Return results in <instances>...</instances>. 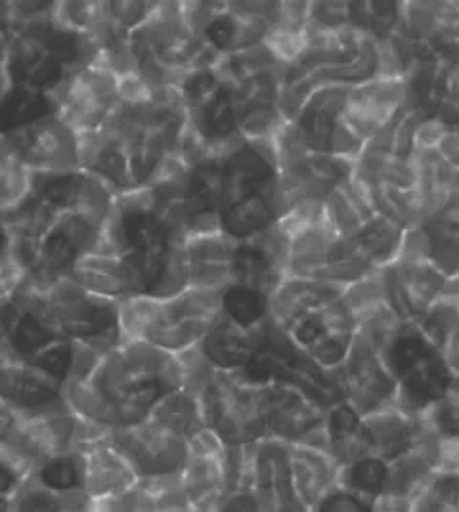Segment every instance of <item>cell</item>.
Wrapping results in <instances>:
<instances>
[{
  "label": "cell",
  "instance_id": "obj_1",
  "mask_svg": "<svg viewBox=\"0 0 459 512\" xmlns=\"http://www.w3.org/2000/svg\"><path fill=\"white\" fill-rule=\"evenodd\" d=\"M184 386L178 354L142 341H123L111 348L79 383L64 386L71 411L100 427H134L150 417L153 404Z\"/></svg>",
  "mask_w": 459,
  "mask_h": 512
},
{
  "label": "cell",
  "instance_id": "obj_2",
  "mask_svg": "<svg viewBox=\"0 0 459 512\" xmlns=\"http://www.w3.org/2000/svg\"><path fill=\"white\" fill-rule=\"evenodd\" d=\"M129 155L134 188L150 186L180 146L188 117L178 88L155 90L144 102H119L104 125Z\"/></svg>",
  "mask_w": 459,
  "mask_h": 512
},
{
  "label": "cell",
  "instance_id": "obj_3",
  "mask_svg": "<svg viewBox=\"0 0 459 512\" xmlns=\"http://www.w3.org/2000/svg\"><path fill=\"white\" fill-rule=\"evenodd\" d=\"M136 75L152 90L178 88L182 79L201 67L219 62L197 39L186 14V2H155L152 14L131 35Z\"/></svg>",
  "mask_w": 459,
  "mask_h": 512
},
{
  "label": "cell",
  "instance_id": "obj_4",
  "mask_svg": "<svg viewBox=\"0 0 459 512\" xmlns=\"http://www.w3.org/2000/svg\"><path fill=\"white\" fill-rule=\"evenodd\" d=\"M123 341H142L171 354L197 346L219 320L220 293L186 289L171 299L127 297L117 302Z\"/></svg>",
  "mask_w": 459,
  "mask_h": 512
},
{
  "label": "cell",
  "instance_id": "obj_5",
  "mask_svg": "<svg viewBox=\"0 0 459 512\" xmlns=\"http://www.w3.org/2000/svg\"><path fill=\"white\" fill-rule=\"evenodd\" d=\"M98 52L87 35L62 29L46 18L12 31L6 69L12 85L33 86L52 96L75 71L94 64Z\"/></svg>",
  "mask_w": 459,
  "mask_h": 512
},
{
  "label": "cell",
  "instance_id": "obj_6",
  "mask_svg": "<svg viewBox=\"0 0 459 512\" xmlns=\"http://www.w3.org/2000/svg\"><path fill=\"white\" fill-rule=\"evenodd\" d=\"M31 279L43 295L46 316L56 333L106 354L123 342L117 302L96 297L69 276Z\"/></svg>",
  "mask_w": 459,
  "mask_h": 512
},
{
  "label": "cell",
  "instance_id": "obj_7",
  "mask_svg": "<svg viewBox=\"0 0 459 512\" xmlns=\"http://www.w3.org/2000/svg\"><path fill=\"white\" fill-rule=\"evenodd\" d=\"M196 396L203 425L226 446L253 444L266 436L261 384L247 383L238 373L213 369Z\"/></svg>",
  "mask_w": 459,
  "mask_h": 512
},
{
  "label": "cell",
  "instance_id": "obj_8",
  "mask_svg": "<svg viewBox=\"0 0 459 512\" xmlns=\"http://www.w3.org/2000/svg\"><path fill=\"white\" fill-rule=\"evenodd\" d=\"M182 241L161 211L152 188H138L115 195L94 253L129 255Z\"/></svg>",
  "mask_w": 459,
  "mask_h": 512
},
{
  "label": "cell",
  "instance_id": "obj_9",
  "mask_svg": "<svg viewBox=\"0 0 459 512\" xmlns=\"http://www.w3.org/2000/svg\"><path fill=\"white\" fill-rule=\"evenodd\" d=\"M264 438L328 451L326 411L289 383L261 384Z\"/></svg>",
  "mask_w": 459,
  "mask_h": 512
},
{
  "label": "cell",
  "instance_id": "obj_10",
  "mask_svg": "<svg viewBox=\"0 0 459 512\" xmlns=\"http://www.w3.org/2000/svg\"><path fill=\"white\" fill-rule=\"evenodd\" d=\"M56 115L77 134L100 130L117 109L119 77L98 64L75 71L54 94Z\"/></svg>",
  "mask_w": 459,
  "mask_h": 512
},
{
  "label": "cell",
  "instance_id": "obj_11",
  "mask_svg": "<svg viewBox=\"0 0 459 512\" xmlns=\"http://www.w3.org/2000/svg\"><path fill=\"white\" fill-rule=\"evenodd\" d=\"M108 442L123 453L138 478L180 474L188 459V438L146 419L134 427L113 428Z\"/></svg>",
  "mask_w": 459,
  "mask_h": 512
},
{
  "label": "cell",
  "instance_id": "obj_12",
  "mask_svg": "<svg viewBox=\"0 0 459 512\" xmlns=\"http://www.w3.org/2000/svg\"><path fill=\"white\" fill-rule=\"evenodd\" d=\"M354 169V161L329 153H303L278 163L274 197L280 216L303 201H324Z\"/></svg>",
  "mask_w": 459,
  "mask_h": 512
},
{
  "label": "cell",
  "instance_id": "obj_13",
  "mask_svg": "<svg viewBox=\"0 0 459 512\" xmlns=\"http://www.w3.org/2000/svg\"><path fill=\"white\" fill-rule=\"evenodd\" d=\"M285 333L316 365L337 369L349 354L356 327L341 300L337 299L310 310L291 323Z\"/></svg>",
  "mask_w": 459,
  "mask_h": 512
},
{
  "label": "cell",
  "instance_id": "obj_14",
  "mask_svg": "<svg viewBox=\"0 0 459 512\" xmlns=\"http://www.w3.org/2000/svg\"><path fill=\"white\" fill-rule=\"evenodd\" d=\"M383 270L391 306L408 323H416L442 297L458 293V278L444 276L433 264L419 258L398 256Z\"/></svg>",
  "mask_w": 459,
  "mask_h": 512
},
{
  "label": "cell",
  "instance_id": "obj_15",
  "mask_svg": "<svg viewBox=\"0 0 459 512\" xmlns=\"http://www.w3.org/2000/svg\"><path fill=\"white\" fill-rule=\"evenodd\" d=\"M188 459L180 470V484L192 511H219L228 493L226 444L211 428L188 438Z\"/></svg>",
  "mask_w": 459,
  "mask_h": 512
},
{
  "label": "cell",
  "instance_id": "obj_16",
  "mask_svg": "<svg viewBox=\"0 0 459 512\" xmlns=\"http://www.w3.org/2000/svg\"><path fill=\"white\" fill-rule=\"evenodd\" d=\"M408 106L425 119L458 128V58H421L406 71Z\"/></svg>",
  "mask_w": 459,
  "mask_h": 512
},
{
  "label": "cell",
  "instance_id": "obj_17",
  "mask_svg": "<svg viewBox=\"0 0 459 512\" xmlns=\"http://www.w3.org/2000/svg\"><path fill=\"white\" fill-rule=\"evenodd\" d=\"M406 106V81L377 77L364 85L350 86L345 106L339 115V125L358 144L366 146Z\"/></svg>",
  "mask_w": 459,
  "mask_h": 512
},
{
  "label": "cell",
  "instance_id": "obj_18",
  "mask_svg": "<svg viewBox=\"0 0 459 512\" xmlns=\"http://www.w3.org/2000/svg\"><path fill=\"white\" fill-rule=\"evenodd\" d=\"M345 402L360 415L393 402L396 381L379 352L362 333H354L349 354L339 367Z\"/></svg>",
  "mask_w": 459,
  "mask_h": 512
},
{
  "label": "cell",
  "instance_id": "obj_19",
  "mask_svg": "<svg viewBox=\"0 0 459 512\" xmlns=\"http://www.w3.org/2000/svg\"><path fill=\"white\" fill-rule=\"evenodd\" d=\"M10 136L25 167L31 172L81 171L79 134L58 117L50 115Z\"/></svg>",
  "mask_w": 459,
  "mask_h": 512
},
{
  "label": "cell",
  "instance_id": "obj_20",
  "mask_svg": "<svg viewBox=\"0 0 459 512\" xmlns=\"http://www.w3.org/2000/svg\"><path fill=\"white\" fill-rule=\"evenodd\" d=\"M219 163L222 172V209L270 186L278 174L272 136L241 140L236 146L220 153Z\"/></svg>",
  "mask_w": 459,
  "mask_h": 512
},
{
  "label": "cell",
  "instance_id": "obj_21",
  "mask_svg": "<svg viewBox=\"0 0 459 512\" xmlns=\"http://www.w3.org/2000/svg\"><path fill=\"white\" fill-rule=\"evenodd\" d=\"M238 241L220 230L190 235L182 243L188 289L222 293L236 278Z\"/></svg>",
  "mask_w": 459,
  "mask_h": 512
},
{
  "label": "cell",
  "instance_id": "obj_22",
  "mask_svg": "<svg viewBox=\"0 0 459 512\" xmlns=\"http://www.w3.org/2000/svg\"><path fill=\"white\" fill-rule=\"evenodd\" d=\"M0 398L22 415L66 409L64 384L25 360H0Z\"/></svg>",
  "mask_w": 459,
  "mask_h": 512
},
{
  "label": "cell",
  "instance_id": "obj_23",
  "mask_svg": "<svg viewBox=\"0 0 459 512\" xmlns=\"http://www.w3.org/2000/svg\"><path fill=\"white\" fill-rule=\"evenodd\" d=\"M287 235L278 224H272L247 241H238L236 278L241 285L270 295L287 278Z\"/></svg>",
  "mask_w": 459,
  "mask_h": 512
},
{
  "label": "cell",
  "instance_id": "obj_24",
  "mask_svg": "<svg viewBox=\"0 0 459 512\" xmlns=\"http://www.w3.org/2000/svg\"><path fill=\"white\" fill-rule=\"evenodd\" d=\"M398 256L425 260L444 276L458 278L459 203L406 230Z\"/></svg>",
  "mask_w": 459,
  "mask_h": 512
},
{
  "label": "cell",
  "instance_id": "obj_25",
  "mask_svg": "<svg viewBox=\"0 0 459 512\" xmlns=\"http://www.w3.org/2000/svg\"><path fill=\"white\" fill-rule=\"evenodd\" d=\"M253 491L261 511L303 512L293 491L287 442L263 438L253 444Z\"/></svg>",
  "mask_w": 459,
  "mask_h": 512
},
{
  "label": "cell",
  "instance_id": "obj_26",
  "mask_svg": "<svg viewBox=\"0 0 459 512\" xmlns=\"http://www.w3.org/2000/svg\"><path fill=\"white\" fill-rule=\"evenodd\" d=\"M182 243L159 245L123 255L131 266L138 295L171 299L188 289Z\"/></svg>",
  "mask_w": 459,
  "mask_h": 512
},
{
  "label": "cell",
  "instance_id": "obj_27",
  "mask_svg": "<svg viewBox=\"0 0 459 512\" xmlns=\"http://www.w3.org/2000/svg\"><path fill=\"white\" fill-rule=\"evenodd\" d=\"M412 161L416 167L417 195L423 220L459 203V161L448 159L438 150V144L416 148Z\"/></svg>",
  "mask_w": 459,
  "mask_h": 512
},
{
  "label": "cell",
  "instance_id": "obj_28",
  "mask_svg": "<svg viewBox=\"0 0 459 512\" xmlns=\"http://www.w3.org/2000/svg\"><path fill=\"white\" fill-rule=\"evenodd\" d=\"M291 482L303 512L316 511L318 503L337 486L341 465L326 449L289 444Z\"/></svg>",
  "mask_w": 459,
  "mask_h": 512
},
{
  "label": "cell",
  "instance_id": "obj_29",
  "mask_svg": "<svg viewBox=\"0 0 459 512\" xmlns=\"http://www.w3.org/2000/svg\"><path fill=\"white\" fill-rule=\"evenodd\" d=\"M79 163L81 171L90 172L115 193L136 190L129 155L108 128L79 134Z\"/></svg>",
  "mask_w": 459,
  "mask_h": 512
},
{
  "label": "cell",
  "instance_id": "obj_30",
  "mask_svg": "<svg viewBox=\"0 0 459 512\" xmlns=\"http://www.w3.org/2000/svg\"><path fill=\"white\" fill-rule=\"evenodd\" d=\"M67 276L102 299L119 302L127 297H138L131 266L123 255L88 253L73 264Z\"/></svg>",
  "mask_w": 459,
  "mask_h": 512
},
{
  "label": "cell",
  "instance_id": "obj_31",
  "mask_svg": "<svg viewBox=\"0 0 459 512\" xmlns=\"http://www.w3.org/2000/svg\"><path fill=\"white\" fill-rule=\"evenodd\" d=\"M362 425L370 442V453L389 463L414 446L419 417L389 402L362 415Z\"/></svg>",
  "mask_w": 459,
  "mask_h": 512
},
{
  "label": "cell",
  "instance_id": "obj_32",
  "mask_svg": "<svg viewBox=\"0 0 459 512\" xmlns=\"http://www.w3.org/2000/svg\"><path fill=\"white\" fill-rule=\"evenodd\" d=\"M83 486L92 505L129 490L138 480L131 463L108 440L83 451Z\"/></svg>",
  "mask_w": 459,
  "mask_h": 512
},
{
  "label": "cell",
  "instance_id": "obj_33",
  "mask_svg": "<svg viewBox=\"0 0 459 512\" xmlns=\"http://www.w3.org/2000/svg\"><path fill=\"white\" fill-rule=\"evenodd\" d=\"M341 293V287L324 281L285 278L268 299L266 318L285 331L291 323H295L310 310L339 299Z\"/></svg>",
  "mask_w": 459,
  "mask_h": 512
},
{
  "label": "cell",
  "instance_id": "obj_34",
  "mask_svg": "<svg viewBox=\"0 0 459 512\" xmlns=\"http://www.w3.org/2000/svg\"><path fill=\"white\" fill-rule=\"evenodd\" d=\"M197 350L215 369L238 373L255 352L253 329H245L220 314L219 320L197 342Z\"/></svg>",
  "mask_w": 459,
  "mask_h": 512
},
{
  "label": "cell",
  "instance_id": "obj_35",
  "mask_svg": "<svg viewBox=\"0 0 459 512\" xmlns=\"http://www.w3.org/2000/svg\"><path fill=\"white\" fill-rule=\"evenodd\" d=\"M337 239L339 237L326 224L324 214L303 230L287 235V278L318 281Z\"/></svg>",
  "mask_w": 459,
  "mask_h": 512
},
{
  "label": "cell",
  "instance_id": "obj_36",
  "mask_svg": "<svg viewBox=\"0 0 459 512\" xmlns=\"http://www.w3.org/2000/svg\"><path fill=\"white\" fill-rule=\"evenodd\" d=\"M322 214L333 234L337 237H352L377 213L364 184L354 174H350L324 199Z\"/></svg>",
  "mask_w": 459,
  "mask_h": 512
},
{
  "label": "cell",
  "instance_id": "obj_37",
  "mask_svg": "<svg viewBox=\"0 0 459 512\" xmlns=\"http://www.w3.org/2000/svg\"><path fill=\"white\" fill-rule=\"evenodd\" d=\"M276 180V178H274ZM280 218L274 182L259 192L224 207L219 213V230L234 241H247L261 234Z\"/></svg>",
  "mask_w": 459,
  "mask_h": 512
},
{
  "label": "cell",
  "instance_id": "obj_38",
  "mask_svg": "<svg viewBox=\"0 0 459 512\" xmlns=\"http://www.w3.org/2000/svg\"><path fill=\"white\" fill-rule=\"evenodd\" d=\"M326 430L328 451L341 467H347L372 455L370 442L362 425V415L345 400L337 402L326 411Z\"/></svg>",
  "mask_w": 459,
  "mask_h": 512
},
{
  "label": "cell",
  "instance_id": "obj_39",
  "mask_svg": "<svg viewBox=\"0 0 459 512\" xmlns=\"http://www.w3.org/2000/svg\"><path fill=\"white\" fill-rule=\"evenodd\" d=\"M102 352L90 348L83 342L58 339L48 344L39 354H35L31 360L33 365L43 369L52 379L67 384L79 383L92 371V367L100 360Z\"/></svg>",
  "mask_w": 459,
  "mask_h": 512
},
{
  "label": "cell",
  "instance_id": "obj_40",
  "mask_svg": "<svg viewBox=\"0 0 459 512\" xmlns=\"http://www.w3.org/2000/svg\"><path fill=\"white\" fill-rule=\"evenodd\" d=\"M56 115L54 98L33 86L12 85L0 98V136L31 127Z\"/></svg>",
  "mask_w": 459,
  "mask_h": 512
},
{
  "label": "cell",
  "instance_id": "obj_41",
  "mask_svg": "<svg viewBox=\"0 0 459 512\" xmlns=\"http://www.w3.org/2000/svg\"><path fill=\"white\" fill-rule=\"evenodd\" d=\"M458 320V293H452L435 302L414 323L419 333L444 358V362L456 371H458Z\"/></svg>",
  "mask_w": 459,
  "mask_h": 512
},
{
  "label": "cell",
  "instance_id": "obj_42",
  "mask_svg": "<svg viewBox=\"0 0 459 512\" xmlns=\"http://www.w3.org/2000/svg\"><path fill=\"white\" fill-rule=\"evenodd\" d=\"M85 512L92 511V501L85 490L58 491L44 486L29 474L16 490L10 512Z\"/></svg>",
  "mask_w": 459,
  "mask_h": 512
},
{
  "label": "cell",
  "instance_id": "obj_43",
  "mask_svg": "<svg viewBox=\"0 0 459 512\" xmlns=\"http://www.w3.org/2000/svg\"><path fill=\"white\" fill-rule=\"evenodd\" d=\"M339 300L345 306L350 320L354 321L356 329L379 316L381 312L393 308L389 299L385 270H373L366 278L350 283L343 289Z\"/></svg>",
  "mask_w": 459,
  "mask_h": 512
},
{
  "label": "cell",
  "instance_id": "obj_44",
  "mask_svg": "<svg viewBox=\"0 0 459 512\" xmlns=\"http://www.w3.org/2000/svg\"><path fill=\"white\" fill-rule=\"evenodd\" d=\"M404 232L406 230L398 224L375 214L358 234L349 239L356 251L372 264V268L379 270L393 264L400 255Z\"/></svg>",
  "mask_w": 459,
  "mask_h": 512
},
{
  "label": "cell",
  "instance_id": "obj_45",
  "mask_svg": "<svg viewBox=\"0 0 459 512\" xmlns=\"http://www.w3.org/2000/svg\"><path fill=\"white\" fill-rule=\"evenodd\" d=\"M148 419L184 438H190L199 428L205 427L196 394L184 386L163 394L153 404Z\"/></svg>",
  "mask_w": 459,
  "mask_h": 512
},
{
  "label": "cell",
  "instance_id": "obj_46",
  "mask_svg": "<svg viewBox=\"0 0 459 512\" xmlns=\"http://www.w3.org/2000/svg\"><path fill=\"white\" fill-rule=\"evenodd\" d=\"M31 193V171L10 136H0V213L16 209Z\"/></svg>",
  "mask_w": 459,
  "mask_h": 512
},
{
  "label": "cell",
  "instance_id": "obj_47",
  "mask_svg": "<svg viewBox=\"0 0 459 512\" xmlns=\"http://www.w3.org/2000/svg\"><path fill=\"white\" fill-rule=\"evenodd\" d=\"M220 310L228 320L253 329L268 314V297L257 289L234 283L220 293Z\"/></svg>",
  "mask_w": 459,
  "mask_h": 512
},
{
  "label": "cell",
  "instance_id": "obj_48",
  "mask_svg": "<svg viewBox=\"0 0 459 512\" xmlns=\"http://www.w3.org/2000/svg\"><path fill=\"white\" fill-rule=\"evenodd\" d=\"M385 482H387V461L375 455H368L352 465L341 467L339 478H337V486H343L347 490L362 495L364 499L372 501V507L373 499L379 497L385 490Z\"/></svg>",
  "mask_w": 459,
  "mask_h": 512
},
{
  "label": "cell",
  "instance_id": "obj_49",
  "mask_svg": "<svg viewBox=\"0 0 459 512\" xmlns=\"http://www.w3.org/2000/svg\"><path fill=\"white\" fill-rule=\"evenodd\" d=\"M83 453L67 451L48 459L33 476L44 486L58 491L85 490L83 486Z\"/></svg>",
  "mask_w": 459,
  "mask_h": 512
},
{
  "label": "cell",
  "instance_id": "obj_50",
  "mask_svg": "<svg viewBox=\"0 0 459 512\" xmlns=\"http://www.w3.org/2000/svg\"><path fill=\"white\" fill-rule=\"evenodd\" d=\"M459 509V470H438L412 505V512H456Z\"/></svg>",
  "mask_w": 459,
  "mask_h": 512
},
{
  "label": "cell",
  "instance_id": "obj_51",
  "mask_svg": "<svg viewBox=\"0 0 459 512\" xmlns=\"http://www.w3.org/2000/svg\"><path fill=\"white\" fill-rule=\"evenodd\" d=\"M459 386L446 392L419 415L446 438H459Z\"/></svg>",
  "mask_w": 459,
  "mask_h": 512
},
{
  "label": "cell",
  "instance_id": "obj_52",
  "mask_svg": "<svg viewBox=\"0 0 459 512\" xmlns=\"http://www.w3.org/2000/svg\"><path fill=\"white\" fill-rule=\"evenodd\" d=\"M29 470L6 449L0 448V512H10V503Z\"/></svg>",
  "mask_w": 459,
  "mask_h": 512
},
{
  "label": "cell",
  "instance_id": "obj_53",
  "mask_svg": "<svg viewBox=\"0 0 459 512\" xmlns=\"http://www.w3.org/2000/svg\"><path fill=\"white\" fill-rule=\"evenodd\" d=\"M316 511L324 512H372V501L362 495L347 490L343 486H335L322 497Z\"/></svg>",
  "mask_w": 459,
  "mask_h": 512
},
{
  "label": "cell",
  "instance_id": "obj_54",
  "mask_svg": "<svg viewBox=\"0 0 459 512\" xmlns=\"http://www.w3.org/2000/svg\"><path fill=\"white\" fill-rule=\"evenodd\" d=\"M219 511H261V507L255 491H234L222 499Z\"/></svg>",
  "mask_w": 459,
  "mask_h": 512
},
{
  "label": "cell",
  "instance_id": "obj_55",
  "mask_svg": "<svg viewBox=\"0 0 459 512\" xmlns=\"http://www.w3.org/2000/svg\"><path fill=\"white\" fill-rule=\"evenodd\" d=\"M18 419H20V413L0 398V448L8 444L14 428L18 425Z\"/></svg>",
  "mask_w": 459,
  "mask_h": 512
},
{
  "label": "cell",
  "instance_id": "obj_56",
  "mask_svg": "<svg viewBox=\"0 0 459 512\" xmlns=\"http://www.w3.org/2000/svg\"><path fill=\"white\" fill-rule=\"evenodd\" d=\"M10 39H12V29H10L8 23L4 22V18L0 16V65H6Z\"/></svg>",
  "mask_w": 459,
  "mask_h": 512
},
{
  "label": "cell",
  "instance_id": "obj_57",
  "mask_svg": "<svg viewBox=\"0 0 459 512\" xmlns=\"http://www.w3.org/2000/svg\"><path fill=\"white\" fill-rule=\"evenodd\" d=\"M8 258H14L12 255V239L4 228V222L0 218V260H8Z\"/></svg>",
  "mask_w": 459,
  "mask_h": 512
},
{
  "label": "cell",
  "instance_id": "obj_58",
  "mask_svg": "<svg viewBox=\"0 0 459 512\" xmlns=\"http://www.w3.org/2000/svg\"><path fill=\"white\" fill-rule=\"evenodd\" d=\"M12 86V79H10V73L6 69V65H0V98L10 90Z\"/></svg>",
  "mask_w": 459,
  "mask_h": 512
}]
</instances>
